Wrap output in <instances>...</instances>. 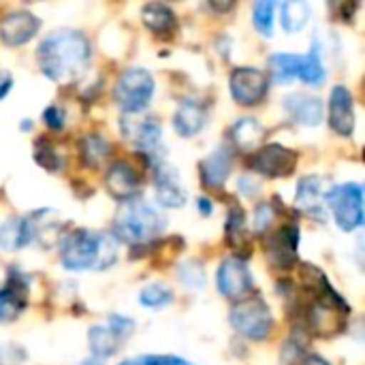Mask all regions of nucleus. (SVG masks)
Here are the masks:
<instances>
[{"label":"nucleus","instance_id":"nucleus-8","mask_svg":"<svg viewBox=\"0 0 365 365\" xmlns=\"http://www.w3.org/2000/svg\"><path fill=\"white\" fill-rule=\"evenodd\" d=\"M250 167L265 178H289L297 167V152L280 143H267L252 154Z\"/></svg>","mask_w":365,"mask_h":365},{"label":"nucleus","instance_id":"nucleus-40","mask_svg":"<svg viewBox=\"0 0 365 365\" xmlns=\"http://www.w3.org/2000/svg\"><path fill=\"white\" fill-rule=\"evenodd\" d=\"M299 361H302L299 365H329L323 357H319V355H304Z\"/></svg>","mask_w":365,"mask_h":365},{"label":"nucleus","instance_id":"nucleus-42","mask_svg":"<svg viewBox=\"0 0 365 365\" xmlns=\"http://www.w3.org/2000/svg\"><path fill=\"white\" fill-rule=\"evenodd\" d=\"M199 210H201L203 216H210V214H212V203H210L207 199L201 197V199H199Z\"/></svg>","mask_w":365,"mask_h":365},{"label":"nucleus","instance_id":"nucleus-27","mask_svg":"<svg viewBox=\"0 0 365 365\" xmlns=\"http://www.w3.org/2000/svg\"><path fill=\"white\" fill-rule=\"evenodd\" d=\"M299 58L295 53H274L269 58V68H272V77L278 83H287L291 79L297 77L299 73Z\"/></svg>","mask_w":365,"mask_h":365},{"label":"nucleus","instance_id":"nucleus-43","mask_svg":"<svg viewBox=\"0 0 365 365\" xmlns=\"http://www.w3.org/2000/svg\"><path fill=\"white\" fill-rule=\"evenodd\" d=\"M79 365H105V364H103L101 359H96V357H94V359L90 357V359H86V361H81V364H79Z\"/></svg>","mask_w":365,"mask_h":365},{"label":"nucleus","instance_id":"nucleus-15","mask_svg":"<svg viewBox=\"0 0 365 365\" xmlns=\"http://www.w3.org/2000/svg\"><path fill=\"white\" fill-rule=\"evenodd\" d=\"M156 201L163 207H182L186 203V190L178 180V171L165 163L156 165Z\"/></svg>","mask_w":365,"mask_h":365},{"label":"nucleus","instance_id":"nucleus-21","mask_svg":"<svg viewBox=\"0 0 365 365\" xmlns=\"http://www.w3.org/2000/svg\"><path fill=\"white\" fill-rule=\"evenodd\" d=\"M231 165H233V158H231V152L229 148H218L214 154H210L203 163H201V180L205 186L210 188H222L229 173H231Z\"/></svg>","mask_w":365,"mask_h":365},{"label":"nucleus","instance_id":"nucleus-35","mask_svg":"<svg viewBox=\"0 0 365 365\" xmlns=\"http://www.w3.org/2000/svg\"><path fill=\"white\" fill-rule=\"evenodd\" d=\"M274 222V210L269 203H261L255 212V231L257 233H265Z\"/></svg>","mask_w":365,"mask_h":365},{"label":"nucleus","instance_id":"nucleus-39","mask_svg":"<svg viewBox=\"0 0 365 365\" xmlns=\"http://www.w3.org/2000/svg\"><path fill=\"white\" fill-rule=\"evenodd\" d=\"M240 190H242L246 197H252V195H257L259 184H257V182H252V180L246 175V178H242V180H240Z\"/></svg>","mask_w":365,"mask_h":365},{"label":"nucleus","instance_id":"nucleus-14","mask_svg":"<svg viewBox=\"0 0 365 365\" xmlns=\"http://www.w3.org/2000/svg\"><path fill=\"white\" fill-rule=\"evenodd\" d=\"M105 184H107V190L111 192V197L118 201H124V203L133 201L139 195V175L124 160H115L113 165H109Z\"/></svg>","mask_w":365,"mask_h":365},{"label":"nucleus","instance_id":"nucleus-33","mask_svg":"<svg viewBox=\"0 0 365 365\" xmlns=\"http://www.w3.org/2000/svg\"><path fill=\"white\" fill-rule=\"evenodd\" d=\"M244 227H246V214L240 205H233L227 216V242L231 240V244L235 246L244 233Z\"/></svg>","mask_w":365,"mask_h":365},{"label":"nucleus","instance_id":"nucleus-30","mask_svg":"<svg viewBox=\"0 0 365 365\" xmlns=\"http://www.w3.org/2000/svg\"><path fill=\"white\" fill-rule=\"evenodd\" d=\"M274 9L276 4L269 0H259L252 9V24L263 36H272L274 32Z\"/></svg>","mask_w":365,"mask_h":365},{"label":"nucleus","instance_id":"nucleus-24","mask_svg":"<svg viewBox=\"0 0 365 365\" xmlns=\"http://www.w3.org/2000/svg\"><path fill=\"white\" fill-rule=\"evenodd\" d=\"M88 344H90L92 355L103 361V359H107L120 351L122 340L109 327H92L88 331Z\"/></svg>","mask_w":365,"mask_h":365},{"label":"nucleus","instance_id":"nucleus-37","mask_svg":"<svg viewBox=\"0 0 365 365\" xmlns=\"http://www.w3.org/2000/svg\"><path fill=\"white\" fill-rule=\"evenodd\" d=\"M64 120H66L64 109H62V107H58V105L47 107V109H45V113H43V122H45L51 130H60V128L64 126Z\"/></svg>","mask_w":365,"mask_h":365},{"label":"nucleus","instance_id":"nucleus-2","mask_svg":"<svg viewBox=\"0 0 365 365\" xmlns=\"http://www.w3.org/2000/svg\"><path fill=\"white\" fill-rule=\"evenodd\" d=\"M118 259V242L109 233L77 229L60 244V261L71 272H103Z\"/></svg>","mask_w":365,"mask_h":365},{"label":"nucleus","instance_id":"nucleus-6","mask_svg":"<svg viewBox=\"0 0 365 365\" xmlns=\"http://www.w3.org/2000/svg\"><path fill=\"white\" fill-rule=\"evenodd\" d=\"M325 203L329 205L336 225L342 231H355L364 225V188L357 182L342 184L329 190Z\"/></svg>","mask_w":365,"mask_h":365},{"label":"nucleus","instance_id":"nucleus-11","mask_svg":"<svg viewBox=\"0 0 365 365\" xmlns=\"http://www.w3.org/2000/svg\"><path fill=\"white\" fill-rule=\"evenodd\" d=\"M38 28H41V21L34 13L13 11V13H6L0 21V41L9 47H17V45L32 41Z\"/></svg>","mask_w":365,"mask_h":365},{"label":"nucleus","instance_id":"nucleus-32","mask_svg":"<svg viewBox=\"0 0 365 365\" xmlns=\"http://www.w3.org/2000/svg\"><path fill=\"white\" fill-rule=\"evenodd\" d=\"M178 278L188 289H201L205 284V269L199 261H186L178 267Z\"/></svg>","mask_w":365,"mask_h":365},{"label":"nucleus","instance_id":"nucleus-17","mask_svg":"<svg viewBox=\"0 0 365 365\" xmlns=\"http://www.w3.org/2000/svg\"><path fill=\"white\" fill-rule=\"evenodd\" d=\"M284 109L291 115V120L304 126H319L323 120V103L312 94H289L284 98Z\"/></svg>","mask_w":365,"mask_h":365},{"label":"nucleus","instance_id":"nucleus-31","mask_svg":"<svg viewBox=\"0 0 365 365\" xmlns=\"http://www.w3.org/2000/svg\"><path fill=\"white\" fill-rule=\"evenodd\" d=\"M34 160H36L45 171H49V173H56V171L62 167V160H60V156H58L53 143H49V141H45V139L36 141V145H34Z\"/></svg>","mask_w":365,"mask_h":365},{"label":"nucleus","instance_id":"nucleus-7","mask_svg":"<svg viewBox=\"0 0 365 365\" xmlns=\"http://www.w3.org/2000/svg\"><path fill=\"white\" fill-rule=\"evenodd\" d=\"M229 90L237 105H259L267 94V77L255 66H237L229 77Z\"/></svg>","mask_w":365,"mask_h":365},{"label":"nucleus","instance_id":"nucleus-16","mask_svg":"<svg viewBox=\"0 0 365 365\" xmlns=\"http://www.w3.org/2000/svg\"><path fill=\"white\" fill-rule=\"evenodd\" d=\"M331 188L325 186V178L321 175H306L297 182L295 205L308 214H321L325 207V199Z\"/></svg>","mask_w":365,"mask_h":365},{"label":"nucleus","instance_id":"nucleus-5","mask_svg":"<svg viewBox=\"0 0 365 365\" xmlns=\"http://www.w3.org/2000/svg\"><path fill=\"white\" fill-rule=\"evenodd\" d=\"M113 96L124 113H141L154 96V77L139 66L126 68L115 81Z\"/></svg>","mask_w":365,"mask_h":365},{"label":"nucleus","instance_id":"nucleus-28","mask_svg":"<svg viewBox=\"0 0 365 365\" xmlns=\"http://www.w3.org/2000/svg\"><path fill=\"white\" fill-rule=\"evenodd\" d=\"M81 154H83V160H86L88 167H98L109 154V143L98 135H90V137L83 139Z\"/></svg>","mask_w":365,"mask_h":365},{"label":"nucleus","instance_id":"nucleus-1","mask_svg":"<svg viewBox=\"0 0 365 365\" xmlns=\"http://www.w3.org/2000/svg\"><path fill=\"white\" fill-rule=\"evenodd\" d=\"M90 43L77 30H56L47 34L38 49L36 62L43 75L60 86H73L90 64Z\"/></svg>","mask_w":365,"mask_h":365},{"label":"nucleus","instance_id":"nucleus-18","mask_svg":"<svg viewBox=\"0 0 365 365\" xmlns=\"http://www.w3.org/2000/svg\"><path fill=\"white\" fill-rule=\"evenodd\" d=\"M26 291L28 284L15 272L9 276V282L0 291V323H13L26 306Z\"/></svg>","mask_w":365,"mask_h":365},{"label":"nucleus","instance_id":"nucleus-38","mask_svg":"<svg viewBox=\"0 0 365 365\" xmlns=\"http://www.w3.org/2000/svg\"><path fill=\"white\" fill-rule=\"evenodd\" d=\"M11 88H13V77H11V73L0 71V101L11 92Z\"/></svg>","mask_w":365,"mask_h":365},{"label":"nucleus","instance_id":"nucleus-9","mask_svg":"<svg viewBox=\"0 0 365 365\" xmlns=\"http://www.w3.org/2000/svg\"><path fill=\"white\" fill-rule=\"evenodd\" d=\"M124 139H128L137 150L152 154L160 145L163 137V126L158 124L156 118L152 115H141V113H124L120 122Z\"/></svg>","mask_w":365,"mask_h":365},{"label":"nucleus","instance_id":"nucleus-34","mask_svg":"<svg viewBox=\"0 0 365 365\" xmlns=\"http://www.w3.org/2000/svg\"><path fill=\"white\" fill-rule=\"evenodd\" d=\"M107 323H109V329H111L120 340L128 338V336L135 331V321H133V319H126V317H120V314H111Z\"/></svg>","mask_w":365,"mask_h":365},{"label":"nucleus","instance_id":"nucleus-23","mask_svg":"<svg viewBox=\"0 0 365 365\" xmlns=\"http://www.w3.org/2000/svg\"><path fill=\"white\" fill-rule=\"evenodd\" d=\"M30 240V227L26 218H11L0 225V248L2 250H19L28 246Z\"/></svg>","mask_w":365,"mask_h":365},{"label":"nucleus","instance_id":"nucleus-19","mask_svg":"<svg viewBox=\"0 0 365 365\" xmlns=\"http://www.w3.org/2000/svg\"><path fill=\"white\" fill-rule=\"evenodd\" d=\"M207 122V111L195 101H184L173 113V128L180 137H192L203 130Z\"/></svg>","mask_w":365,"mask_h":365},{"label":"nucleus","instance_id":"nucleus-26","mask_svg":"<svg viewBox=\"0 0 365 365\" xmlns=\"http://www.w3.org/2000/svg\"><path fill=\"white\" fill-rule=\"evenodd\" d=\"M297 77L306 83H312V86H321L325 81V66H323V60H321V47L319 43H312V49L299 58V73Z\"/></svg>","mask_w":365,"mask_h":365},{"label":"nucleus","instance_id":"nucleus-44","mask_svg":"<svg viewBox=\"0 0 365 365\" xmlns=\"http://www.w3.org/2000/svg\"><path fill=\"white\" fill-rule=\"evenodd\" d=\"M118 365H139V359H126V361H122V364Z\"/></svg>","mask_w":365,"mask_h":365},{"label":"nucleus","instance_id":"nucleus-22","mask_svg":"<svg viewBox=\"0 0 365 365\" xmlns=\"http://www.w3.org/2000/svg\"><path fill=\"white\" fill-rule=\"evenodd\" d=\"M141 21L145 24L148 30L156 34H171L178 28V17L169 4L163 2H150L141 9Z\"/></svg>","mask_w":365,"mask_h":365},{"label":"nucleus","instance_id":"nucleus-13","mask_svg":"<svg viewBox=\"0 0 365 365\" xmlns=\"http://www.w3.org/2000/svg\"><path fill=\"white\" fill-rule=\"evenodd\" d=\"M297 248H299V229L297 225L280 227L267 242V255L272 263L278 267H291L297 263Z\"/></svg>","mask_w":365,"mask_h":365},{"label":"nucleus","instance_id":"nucleus-20","mask_svg":"<svg viewBox=\"0 0 365 365\" xmlns=\"http://www.w3.org/2000/svg\"><path fill=\"white\" fill-rule=\"evenodd\" d=\"M263 139H265V128L255 118H240L231 126V141L240 152L255 154L257 150L263 148Z\"/></svg>","mask_w":365,"mask_h":365},{"label":"nucleus","instance_id":"nucleus-41","mask_svg":"<svg viewBox=\"0 0 365 365\" xmlns=\"http://www.w3.org/2000/svg\"><path fill=\"white\" fill-rule=\"evenodd\" d=\"M235 6V2H210V9L214 11H231Z\"/></svg>","mask_w":365,"mask_h":365},{"label":"nucleus","instance_id":"nucleus-10","mask_svg":"<svg viewBox=\"0 0 365 365\" xmlns=\"http://www.w3.org/2000/svg\"><path fill=\"white\" fill-rule=\"evenodd\" d=\"M216 284L222 297L227 299H242L252 289V276L244 259L229 257L220 263L216 274Z\"/></svg>","mask_w":365,"mask_h":365},{"label":"nucleus","instance_id":"nucleus-29","mask_svg":"<svg viewBox=\"0 0 365 365\" xmlns=\"http://www.w3.org/2000/svg\"><path fill=\"white\" fill-rule=\"evenodd\" d=\"M139 302L145 306V308H152V310H158V308H165L173 302V293L165 287V284H148L141 289L139 293Z\"/></svg>","mask_w":365,"mask_h":365},{"label":"nucleus","instance_id":"nucleus-25","mask_svg":"<svg viewBox=\"0 0 365 365\" xmlns=\"http://www.w3.org/2000/svg\"><path fill=\"white\" fill-rule=\"evenodd\" d=\"M310 19V4L304 0H289L280 4V24L287 32H299Z\"/></svg>","mask_w":365,"mask_h":365},{"label":"nucleus","instance_id":"nucleus-4","mask_svg":"<svg viewBox=\"0 0 365 365\" xmlns=\"http://www.w3.org/2000/svg\"><path fill=\"white\" fill-rule=\"evenodd\" d=\"M231 325L233 329L255 342H263L269 338L272 327H274V317L267 308V304L261 297H250L242 299L235 304L231 310Z\"/></svg>","mask_w":365,"mask_h":365},{"label":"nucleus","instance_id":"nucleus-12","mask_svg":"<svg viewBox=\"0 0 365 365\" xmlns=\"http://www.w3.org/2000/svg\"><path fill=\"white\" fill-rule=\"evenodd\" d=\"M329 126L340 137H351L355 130V107L353 94L344 86H336L329 96Z\"/></svg>","mask_w":365,"mask_h":365},{"label":"nucleus","instance_id":"nucleus-3","mask_svg":"<svg viewBox=\"0 0 365 365\" xmlns=\"http://www.w3.org/2000/svg\"><path fill=\"white\" fill-rule=\"evenodd\" d=\"M163 227V218L156 210L143 201H126L113 218V237L130 246H141L156 240Z\"/></svg>","mask_w":365,"mask_h":365},{"label":"nucleus","instance_id":"nucleus-36","mask_svg":"<svg viewBox=\"0 0 365 365\" xmlns=\"http://www.w3.org/2000/svg\"><path fill=\"white\" fill-rule=\"evenodd\" d=\"M139 365H195L182 357H173V355H145V357H137Z\"/></svg>","mask_w":365,"mask_h":365}]
</instances>
